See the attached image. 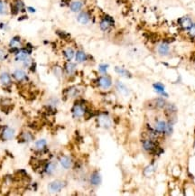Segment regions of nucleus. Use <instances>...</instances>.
Here are the masks:
<instances>
[{
  "label": "nucleus",
  "mask_w": 195,
  "mask_h": 196,
  "mask_svg": "<svg viewBox=\"0 0 195 196\" xmlns=\"http://www.w3.org/2000/svg\"><path fill=\"white\" fill-rule=\"evenodd\" d=\"M80 93V91L78 90L77 87H71L67 90V96L69 98H74L78 96Z\"/></svg>",
  "instance_id": "29"
},
{
  "label": "nucleus",
  "mask_w": 195,
  "mask_h": 196,
  "mask_svg": "<svg viewBox=\"0 0 195 196\" xmlns=\"http://www.w3.org/2000/svg\"><path fill=\"white\" fill-rule=\"evenodd\" d=\"M77 21L79 24L80 25H88L90 21V15L89 12L87 11H83L81 10L80 12L78 13V16H77Z\"/></svg>",
  "instance_id": "5"
},
{
  "label": "nucleus",
  "mask_w": 195,
  "mask_h": 196,
  "mask_svg": "<svg viewBox=\"0 0 195 196\" xmlns=\"http://www.w3.org/2000/svg\"><path fill=\"white\" fill-rule=\"evenodd\" d=\"M22 139L25 141V142H31L34 140V136L33 134H31L30 132H24L22 134Z\"/></svg>",
  "instance_id": "30"
},
{
  "label": "nucleus",
  "mask_w": 195,
  "mask_h": 196,
  "mask_svg": "<svg viewBox=\"0 0 195 196\" xmlns=\"http://www.w3.org/2000/svg\"><path fill=\"white\" fill-rule=\"evenodd\" d=\"M13 7L15 9V14H17L18 12H24L26 7H25V3L22 0H16L14 3Z\"/></svg>",
  "instance_id": "22"
},
{
  "label": "nucleus",
  "mask_w": 195,
  "mask_h": 196,
  "mask_svg": "<svg viewBox=\"0 0 195 196\" xmlns=\"http://www.w3.org/2000/svg\"><path fill=\"white\" fill-rule=\"evenodd\" d=\"M116 87H117V90L119 91V93L123 96H127L129 94V91L127 89L126 86L124 85L123 83H121L120 81H117V84H116Z\"/></svg>",
  "instance_id": "24"
},
{
  "label": "nucleus",
  "mask_w": 195,
  "mask_h": 196,
  "mask_svg": "<svg viewBox=\"0 0 195 196\" xmlns=\"http://www.w3.org/2000/svg\"><path fill=\"white\" fill-rule=\"evenodd\" d=\"M75 61L78 63H83L86 61L88 60V55L84 51L82 50H78L75 52Z\"/></svg>",
  "instance_id": "18"
},
{
  "label": "nucleus",
  "mask_w": 195,
  "mask_h": 196,
  "mask_svg": "<svg viewBox=\"0 0 195 196\" xmlns=\"http://www.w3.org/2000/svg\"><path fill=\"white\" fill-rule=\"evenodd\" d=\"M30 52L31 51H29L28 49H18L16 52V61L23 62L30 57Z\"/></svg>",
  "instance_id": "9"
},
{
  "label": "nucleus",
  "mask_w": 195,
  "mask_h": 196,
  "mask_svg": "<svg viewBox=\"0 0 195 196\" xmlns=\"http://www.w3.org/2000/svg\"><path fill=\"white\" fill-rule=\"evenodd\" d=\"M75 50L72 47H67L66 49H64L62 53L64 58L67 60V61H71L73 60V58L75 57Z\"/></svg>",
  "instance_id": "17"
},
{
  "label": "nucleus",
  "mask_w": 195,
  "mask_h": 196,
  "mask_svg": "<svg viewBox=\"0 0 195 196\" xmlns=\"http://www.w3.org/2000/svg\"><path fill=\"white\" fill-rule=\"evenodd\" d=\"M22 45V42H21V37L20 36H15L11 39L10 43H9V46L13 49L17 51Z\"/></svg>",
  "instance_id": "19"
},
{
  "label": "nucleus",
  "mask_w": 195,
  "mask_h": 196,
  "mask_svg": "<svg viewBox=\"0 0 195 196\" xmlns=\"http://www.w3.org/2000/svg\"><path fill=\"white\" fill-rule=\"evenodd\" d=\"M0 81L4 85H8L11 83V77L7 72H3L0 75Z\"/></svg>",
  "instance_id": "26"
},
{
  "label": "nucleus",
  "mask_w": 195,
  "mask_h": 196,
  "mask_svg": "<svg viewBox=\"0 0 195 196\" xmlns=\"http://www.w3.org/2000/svg\"><path fill=\"white\" fill-rule=\"evenodd\" d=\"M98 122H99V125L104 128H110L112 126L111 119L107 115H100L98 118Z\"/></svg>",
  "instance_id": "11"
},
{
  "label": "nucleus",
  "mask_w": 195,
  "mask_h": 196,
  "mask_svg": "<svg viewBox=\"0 0 195 196\" xmlns=\"http://www.w3.org/2000/svg\"><path fill=\"white\" fill-rule=\"evenodd\" d=\"M7 14V7H5V5L0 1V15H5Z\"/></svg>",
  "instance_id": "36"
},
{
  "label": "nucleus",
  "mask_w": 195,
  "mask_h": 196,
  "mask_svg": "<svg viewBox=\"0 0 195 196\" xmlns=\"http://www.w3.org/2000/svg\"><path fill=\"white\" fill-rule=\"evenodd\" d=\"M153 88L157 93L160 94V96H167V94L165 93V88L163 84H162L160 82H156L153 84Z\"/></svg>",
  "instance_id": "23"
},
{
  "label": "nucleus",
  "mask_w": 195,
  "mask_h": 196,
  "mask_svg": "<svg viewBox=\"0 0 195 196\" xmlns=\"http://www.w3.org/2000/svg\"><path fill=\"white\" fill-rule=\"evenodd\" d=\"M142 147L144 151L148 152V153H152L154 152L157 149V146L155 144V141L151 138H145L142 141Z\"/></svg>",
  "instance_id": "2"
},
{
  "label": "nucleus",
  "mask_w": 195,
  "mask_h": 196,
  "mask_svg": "<svg viewBox=\"0 0 195 196\" xmlns=\"http://www.w3.org/2000/svg\"><path fill=\"white\" fill-rule=\"evenodd\" d=\"M7 51L4 49H0V61H4L5 59H7Z\"/></svg>",
  "instance_id": "35"
},
{
  "label": "nucleus",
  "mask_w": 195,
  "mask_h": 196,
  "mask_svg": "<svg viewBox=\"0 0 195 196\" xmlns=\"http://www.w3.org/2000/svg\"><path fill=\"white\" fill-rule=\"evenodd\" d=\"M13 76L14 78L17 80L18 81H24V80H26V78H27V75H26V71H23V70H16L15 71H14V73H13Z\"/></svg>",
  "instance_id": "20"
},
{
  "label": "nucleus",
  "mask_w": 195,
  "mask_h": 196,
  "mask_svg": "<svg viewBox=\"0 0 195 196\" xmlns=\"http://www.w3.org/2000/svg\"><path fill=\"white\" fill-rule=\"evenodd\" d=\"M90 183L93 186H98L101 183V176L99 172H93L90 177Z\"/></svg>",
  "instance_id": "16"
},
{
  "label": "nucleus",
  "mask_w": 195,
  "mask_h": 196,
  "mask_svg": "<svg viewBox=\"0 0 195 196\" xmlns=\"http://www.w3.org/2000/svg\"><path fill=\"white\" fill-rule=\"evenodd\" d=\"M115 71L122 77H126V78H130L131 77V73L127 70L124 68H121V67H119V66L115 67Z\"/></svg>",
  "instance_id": "25"
},
{
  "label": "nucleus",
  "mask_w": 195,
  "mask_h": 196,
  "mask_svg": "<svg viewBox=\"0 0 195 196\" xmlns=\"http://www.w3.org/2000/svg\"><path fill=\"white\" fill-rule=\"evenodd\" d=\"M55 169H56V164L54 163L50 162L46 164V166L44 168V171H45V173L47 174H52L54 173Z\"/></svg>",
  "instance_id": "28"
},
{
  "label": "nucleus",
  "mask_w": 195,
  "mask_h": 196,
  "mask_svg": "<svg viewBox=\"0 0 195 196\" xmlns=\"http://www.w3.org/2000/svg\"><path fill=\"white\" fill-rule=\"evenodd\" d=\"M98 84L102 89H110L112 86V80L110 76H101L98 80Z\"/></svg>",
  "instance_id": "10"
},
{
  "label": "nucleus",
  "mask_w": 195,
  "mask_h": 196,
  "mask_svg": "<svg viewBox=\"0 0 195 196\" xmlns=\"http://www.w3.org/2000/svg\"><path fill=\"white\" fill-rule=\"evenodd\" d=\"M59 162L61 164V165L64 169H66V170L70 169L71 167V165H72V160H71V158L70 156H68V155H62V156H61Z\"/></svg>",
  "instance_id": "14"
},
{
  "label": "nucleus",
  "mask_w": 195,
  "mask_h": 196,
  "mask_svg": "<svg viewBox=\"0 0 195 196\" xmlns=\"http://www.w3.org/2000/svg\"><path fill=\"white\" fill-rule=\"evenodd\" d=\"M65 186L64 183L62 181L60 180H55L53 182H51L48 185V191L51 193V194H56L59 193L62 190V188Z\"/></svg>",
  "instance_id": "3"
},
{
  "label": "nucleus",
  "mask_w": 195,
  "mask_h": 196,
  "mask_svg": "<svg viewBox=\"0 0 195 196\" xmlns=\"http://www.w3.org/2000/svg\"><path fill=\"white\" fill-rule=\"evenodd\" d=\"M155 167L154 166L153 164H151V165H148L146 168H144V174L145 176H150V175H152L154 174V172L155 171L154 169Z\"/></svg>",
  "instance_id": "31"
},
{
  "label": "nucleus",
  "mask_w": 195,
  "mask_h": 196,
  "mask_svg": "<svg viewBox=\"0 0 195 196\" xmlns=\"http://www.w3.org/2000/svg\"><path fill=\"white\" fill-rule=\"evenodd\" d=\"M53 73H54L55 76L60 79L61 77L62 76V74H63V70L61 68L60 66H55L53 68Z\"/></svg>",
  "instance_id": "32"
},
{
  "label": "nucleus",
  "mask_w": 195,
  "mask_h": 196,
  "mask_svg": "<svg viewBox=\"0 0 195 196\" xmlns=\"http://www.w3.org/2000/svg\"><path fill=\"white\" fill-rule=\"evenodd\" d=\"M166 123L167 121L163 120H157L154 125V129L156 131V133L160 135H164L165 128H166Z\"/></svg>",
  "instance_id": "7"
},
{
  "label": "nucleus",
  "mask_w": 195,
  "mask_h": 196,
  "mask_svg": "<svg viewBox=\"0 0 195 196\" xmlns=\"http://www.w3.org/2000/svg\"><path fill=\"white\" fill-rule=\"evenodd\" d=\"M72 116L75 119H80L82 118L86 113L84 107L80 104H76L74 105V107L72 108Z\"/></svg>",
  "instance_id": "8"
},
{
  "label": "nucleus",
  "mask_w": 195,
  "mask_h": 196,
  "mask_svg": "<svg viewBox=\"0 0 195 196\" xmlns=\"http://www.w3.org/2000/svg\"><path fill=\"white\" fill-rule=\"evenodd\" d=\"M109 69V65L108 64H100L99 65V71L102 73V74H106Z\"/></svg>",
  "instance_id": "33"
},
{
  "label": "nucleus",
  "mask_w": 195,
  "mask_h": 196,
  "mask_svg": "<svg viewBox=\"0 0 195 196\" xmlns=\"http://www.w3.org/2000/svg\"><path fill=\"white\" fill-rule=\"evenodd\" d=\"M188 34L190 37L195 38V23H193L192 26L190 27V29L188 30Z\"/></svg>",
  "instance_id": "34"
},
{
  "label": "nucleus",
  "mask_w": 195,
  "mask_h": 196,
  "mask_svg": "<svg viewBox=\"0 0 195 196\" xmlns=\"http://www.w3.org/2000/svg\"><path fill=\"white\" fill-rule=\"evenodd\" d=\"M84 3L81 0H74L70 4V10L73 13H79L83 8Z\"/></svg>",
  "instance_id": "12"
},
{
  "label": "nucleus",
  "mask_w": 195,
  "mask_h": 196,
  "mask_svg": "<svg viewBox=\"0 0 195 196\" xmlns=\"http://www.w3.org/2000/svg\"><path fill=\"white\" fill-rule=\"evenodd\" d=\"M156 51H157V53H158L159 56H161V57H167V56H169L170 53H171L170 45L166 43H159L157 45Z\"/></svg>",
  "instance_id": "4"
},
{
  "label": "nucleus",
  "mask_w": 195,
  "mask_h": 196,
  "mask_svg": "<svg viewBox=\"0 0 195 196\" xmlns=\"http://www.w3.org/2000/svg\"><path fill=\"white\" fill-rule=\"evenodd\" d=\"M114 24H115V21L112 17L110 16H105L104 17H102L100 22V28L103 32H107L114 26Z\"/></svg>",
  "instance_id": "1"
},
{
  "label": "nucleus",
  "mask_w": 195,
  "mask_h": 196,
  "mask_svg": "<svg viewBox=\"0 0 195 196\" xmlns=\"http://www.w3.org/2000/svg\"><path fill=\"white\" fill-rule=\"evenodd\" d=\"M76 63H73L71 61H67L65 63V65H64V71H65V72L68 74L69 76H72L76 72Z\"/></svg>",
  "instance_id": "15"
},
{
  "label": "nucleus",
  "mask_w": 195,
  "mask_h": 196,
  "mask_svg": "<svg viewBox=\"0 0 195 196\" xmlns=\"http://www.w3.org/2000/svg\"><path fill=\"white\" fill-rule=\"evenodd\" d=\"M46 145H47V142H46L45 139H39V140H37L35 142L34 146H35V149L36 150L42 151V150H43L46 147Z\"/></svg>",
  "instance_id": "27"
},
{
  "label": "nucleus",
  "mask_w": 195,
  "mask_h": 196,
  "mask_svg": "<svg viewBox=\"0 0 195 196\" xmlns=\"http://www.w3.org/2000/svg\"><path fill=\"white\" fill-rule=\"evenodd\" d=\"M193 24V22L192 18L190 17H188V16L183 17L178 20V25L180 26V27L183 30H185V31H188Z\"/></svg>",
  "instance_id": "6"
},
{
  "label": "nucleus",
  "mask_w": 195,
  "mask_h": 196,
  "mask_svg": "<svg viewBox=\"0 0 195 196\" xmlns=\"http://www.w3.org/2000/svg\"><path fill=\"white\" fill-rule=\"evenodd\" d=\"M14 136H15V130L13 128H6L2 133V137H3L4 140H10Z\"/></svg>",
  "instance_id": "21"
},
{
  "label": "nucleus",
  "mask_w": 195,
  "mask_h": 196,
  "mask_svg": "<svg viewBox=\"0 0 195 196\" xmlns=\"http://www.w3.org/2000/svg\"><path fill=\"white\" fill-rule=\"evenodd\" d=\"M151 103H152V108L156 109V110H163L165 108V106L167 105V102L163 98L154 99L153 100H151Z\"/></svg>",
  "instance_id": "13"
},
{
  "label": "nucleus",
  "mask_w": 195,
  "mask_h": 196,
  "mask_svg": "<svg viewBox=\"0 0 195 196\" xmlns=\"http://www.w3.org/2000/svg\"><path fill=\"white\" fill-rule=\"evenodd\" d=\"M26 10L30 13H35V8H34L33 7H27Z\"/></svg>",
  "instance_id": "37"
}]
</instances>
